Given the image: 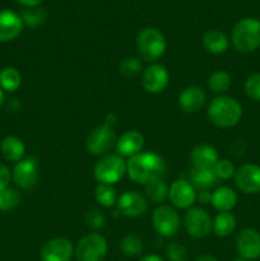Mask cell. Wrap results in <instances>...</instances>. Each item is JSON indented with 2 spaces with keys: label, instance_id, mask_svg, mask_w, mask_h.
<instances>
[{
  "label": "cell",
  "instance_id": "1",
  "mask_svg": "<svg viewBox=\"0 0 260 261\" xmlns=\"http://www.w3.org/2000/svg\"><path fill=\"white\" fill-rule=\"evenodd\" d=\"M126 172L130 180L135 184L145 185L153 180L163 178L166 173V163L163 158L155 153H139L129 158L126 162Z\"/></svg>",
  "mask_w": 260,
  "mask_h": 261
},
{
  "label": "cell",
  "instance_id": "2",
  "mask_svg": "<svg viewBox=\"0 0 260 261\" xmlns=\"http://www.w3.org/2000/svg\"><path fill=\"white\" fill-rule=\"evenodd\" d=\"M242 107L237 99L229 96H218L209 103L208 119L218 127H232L240 122Z\"/></svg>",
  "mask_w": 260,
  "mask_h": 261
},
{
  "label": "cell",
  "instance_id": "3",
  "mask_svg": "<svg viewBox=\"0 0 260 261\" xmlns=\"http://www.w3.org/2000/svg\"><path fill=\"white\" fill-rule=\"evenodd\" d=\"M231 40L239 53H254L260 47V20L251 17L240 19L232 30Z\"/></svg>",
  "mask_w": 260,
  "mask_h": 261
},
{
  "label": "cell",
  "instance_id": "4",
  "mask_svg": "<svg viewBox=\"0 0 260 261\" xmlns=\"http://www.w3.org/2000/svg\"><path fill=\"white\" fill-rule=\"evenodd\" d=\"M137 50L145 61H155L162 58L167 43L163 33L154 27H145L137 36Z\"/></svg>",
  "mask_w": 260,
  "mask_h": 261
},
{
  "label": "cell",
  "instance_id": "5",
  "mask_svg": "<svg viewBox=\"0 0 260 261\" xmlns=\"http://www.w3.org/2000/svg\"><path fill=\"white\" fill-rule=\"evenodd\" d=\"M126 172V162L119 154H106L94 166V177L99 184L114 185Z\"/></svg>",
  "mask_w": 260,
  "mask_h": 261
},
{
  "label": "cell",
  "instance_id": "6",
  "mask_svg": "<svg viewBox=\"0 0 260 261\" xmlns=\"http://www.w3.org/2000/svg\"><path fill=\"white\" fill-rule=\"evenodd\" d=\"M107 254V242L99 233H88L74 249L76 261H102Z\"/></svg>",
  "mask_w": 260,
  "mask_h": 261
},
{
  "label": "cell",
  "instance_id": "7",
  "mask_svg": "<svg viewBox=\"0 0 260 261\" xmlns=\"http://www.w3.org/2000/svg\"><path fill=\"white\" fill-rule=\"evenodd\" d=\"M114 144H116V133L106 124L94 127L86 140L87 150L93 155H106Z\"/></svg>",
  "mask_w": 260,
  "mask_h": 261
},
{
  "label": "cell",
  "instance_id": "8",
  "mask_svg": "<svg viewBox=\"0 0 260 261\" xmlns=\"http://www.w3.org/2000/svg\"><path fill=\"white\" fill-rule=\"evenodd\" d=\"M184 226L194 239H204L213 229V222L204 209L191 206L184 217Z\"/></svg>",
  "mask_w": 260,
  "mask_h": 261
},
{
  "label": "cell",
  "instance_id": "9",
  "mask_svg": "<svg viewBox=\"0 0 260 261\" xmlns=\"http://www.w3.org/2000/svg\"><path fill=\"white\" fill-rule=\"evenodd\" d=\"M152 222L155 231L163 237H172L180 229V217L177 212L168 205H160L152 214Z\"/></svg>",
  "mask_w": 260,
  "mask_h": 261
},
{
  "label": "cell",
  "instance_id": "10",
  "mask_svg": "<svg viewBox=\"0 0 260 261\" xmlns=\"http://www.w3.org/2000/svg\"><path fill=\"white\" fill-rule=\"evenodd\" d=\"M38 178V160L33 155L23 158L15 163L13 170V180L20 189H31Z\"/></svg>",
  "mask_w": 260,
  "mask_h": 261
},
{
  "label": "cell",
  "instance_id": "11",
  "mask_svg": "<svg viewBox=\"0 0 260 261\" xmlns=\"http://www.w3.org/2000/svg\"><path fill=\"white\" fill-rule=\"evenodd\" d=\"M235 184L245 194L254 195L260 193V167L252 163H246L235 172Z\"/></svg>",
  "mask_w": 260,
  "mask_h": 261
},
{
  "label": "cell",
  "instance_id": "12",
  "mask_svg": "<svg viewBox=\"0 0 260 261\" xmlns=\"http://www.w3.org/2000/svg\"><path fill=\"white\" fill-rule=\"evenodd\" d=\"M73 255V244L64 237L50 240L41 249V261H70Z\"/></svg>",
  "mask_w": 260,
  "mask_h": 261
},
{
  "label": "cell",
  "instance_id": "13",
  "mask_svg": "<svg viewBox=\"0 0 260 261\" xmlns=\"http://www.w3.org/2000/svg\"><path fill=\"white\" fill-rule=\"evenodd\" d=\"M236 249L240 257L256 260L260 257V233L254 228H245L237 234Z\"/></svg>",
  "mask_w": 260,
  "mask_h": 261
},
{
  "label": "cell",
  "instance_id": "14",
  "mask_svg": "<svg viewBox=\"0 0 260 261\" xmlns=\"http://www.w3.org/2000/svg\"><path fill=\"white\" fill-rule=\"evenodd\" d=\"M170 81L167 69L161 64H152L142 73V86L148 93L157 94L165 91Z\"/></svg>",
  "mask_w": 260,
  "mask_h": 261
},
{
  "label": "cell",
  "instance_id": "15",
  "mask_svg": "<svg viewBox=\"0 0 260 261\" xmlns=\"http://www.w3.org/2000/svg\"><path fill=\"white\" fill-rule=\"evenodd\" d=\"M168 199L180 209H189L196 200L195 188L186 180H176L168 188Z\"/></svg>",
  "mask_w": 260,
  "mask_h": 261
},
{
  "label": "cell",
  "instance_id": "16",
  "mask_svg": "<svg viewBox=\"0 0 260 261\" xmlns=\"http://www.w3.org/2000/svg\"><path fill=\"white\" fill-rule=\"evenodd\" d=\"M117 208L122 216L135 218L143 216L147 212L148 201L138 191H125L117 199Z\"/></svg>",
  "mask_w": 260,
  "mask_h": 261
},
{
  "label": "cell",
  "instance_id": "17",
  "mask_svg": "<svg viewBox=\"0 0 260 261\" xmlns=\"http://www.w3.org/2000/svg\"><path fill=\"white\" fill-rule=\"evenodd\" d=\"M24 23L22 17L13 10H0V42H8L22 33Z\"/></svg>",
  "mask_w": 260,
  "mask_h": 261
},
{
  "label": "cell",
  "instance_id": "18",
  "mask_svg": "<svg viewBox=\"0 0 260 261\" xmlns=\"http://www.w3.org/2000/svg\"><path fill=\"white\" fill-rule=\"evenodd\" d=\"M144 145V137L137 130L125 132L116 142V150L121 157H134L139 154Z\"/></svg>",
  "mask_w": 260,
  "mask_h": 261
},
{
  "label": "cell",
  "instance_id": "19",
  "mask_svg": "<svg viewBox=\"0 0 260 261\" xmlns=\"http://www.w3.org/2000/svg\"><path fill=\"white\" fill-rule=\"evenodd\" d=\"M205 93L198 86H189L178 96V106L186 114H195L203 107Z\"/></svg>",
  "mask_w": 260,
  "mask_h": 261
},
{
  "label": "cell",
  "instance_id": "20",
  "mask_svg": "<svg viewBox=\"0 0 260 261\" xmlns=\"http://www.w3.org/2000/svg\"><path fill=\"white\" fill-rule=\"evenodd\" d=\"M218 160V152L213 145L209 144L196 145L190 153V161L194 167L213 168Z\"/></svg>",
  "mask_w": 260,
  "mask_h": 261
},
{
  "label": "cell",
  "instance_id": "21",
  "mask_svg": "<svg viewBox=\"0 0 260 261\" xmlns=\"http://www.w3.org/2000/svg\"><path fill=\"white\" fill-rule=\"evenodd\" d=\"M201 42L204 48L213 55H221L228 50V38L218 30H211L204 33Z\"/></svg>",
  "mask_w": 260,
  "mask_h": 261
},
{
  "label": "cell",
  "instance_id": "22",
  "mask_svg": "<svg viewBox=\"0 0 260 261\" xmlns=\"http://www.w3.org/2000/svg\"><path fill=\"white\" fill-rule=\"evenodd\" d=\"M212 205L219 212H231L237 204V194L228 186L218 188L212 194Z\"/></svg>",
  "mask_w": 260,
  "mask_h": 261
},
{
  "label": "cell",
  "instance_id": "23",
  "mask_svg": "<svg viewBox=\"0 0 260 261\" xmlns=\"http://www.w3.org/2000/svg\"><path fill=\"white\" fill-rule=\"evenodd\" d=\"M0 150H2V154L5 160L9 161V162L17 163L24 157L25 145L19 138L10 135V137L3 139Z\"/></svg>",
  "mask_w": 260,
  "mask_h": 261
},
{
  "label": "cell",
  "instance_id": "24",
  "mask_svg": "<svg viewBox=\"0 0 260 261\" xmlns=\"http://www.w3.org/2000/svg\"><path fill=\"white\" fill-rule=\"evenodd\" d=\"M190 178L194 188H198L200 190H208L218 181L213 168L194 167V166L190 171Z\"/></svg>",
  "mask_w": 260,
  "mask_h": 261
},
{
  "label": "cell",
  "instance_id": "25",
  "mask_svg": "<svg viewBox=\"0 0 260 261\" xmlns=\"http://www.w3.org/2000/svg\"><path fill=\"white\" fill-rule=\"evenodd\" d=\"M236 228V217L231 212H221L213 222V232L218 237H227Z\"/></svg>",
  "mask_w": 260,
  "mask_h": 261
},
{
  "label": "cell",
  "instance_id": "26",
  "mask_svg": "<svg viewBox=\"0 0 260 261\" xmlns=\"http://www.w3.org/2000/svg\"><path fill=\"white\" fill-rule=\"evenodd\" d=\"M22 84V76L15 68L8 66L0 71V88L7 92H14Z\"/></svg>",
  "mask_w": 260,
  "mask_h": 261
},
{
  "label": "cell",
  "instance_id": "27",
  "mask_svg": "<svg viewBox=\"0 0 260 261\" xmlns=\"http://www.w3.org/2000/svg\"><path fill=\"white\" fill-rule=\"evenodd\" d=\"M231 87V75L224 70H216L209 75L208 88L213 93L221 94Z\"/></svg>",
  "mask_w": 260,
  "mask_h": 261
},
{
  "label": "cell",
  "instance_id": "28",
  "mask_svg": "<svg viewBox=\"0 0 260 261\" xmlns=\"http://www.w3.org/2000/svg\"><path fill=\"white\" fill-rule=\"evenodd\" d=\"M145 194L149 200L153 203H162L168 198V186L163 181V178H158V180H153L150 182L145 184Z\"/></svg>",
  "mask_w": 260,
  "mask_h": 261
},
{
  "label": "cell",
  "instance_id": "29",
  "mask_svg": "<svg viewBox=\"0 0 260 261\" xmlns=\"http://www.w3.org/2000/svg\"><path fill=\"white\" fill-rule=\"evenodd\" d=\"M94 196H96L97 203L105 208H111L117 203V194L112 185L99 184L94 190Z\"/></svg>",
  "mask_w": 260,
  "mask_h": 261
},
{
  "label": "cell",
  "instance_id": "30",
  "mask_svg": "<svg viewBox=\"0 0 260 261\" xmlns=\"http://www.w3.org/2000/svg\"><path fill=\"white\" fill-rule=\"evenodd\" d=\"M120 249L126 256H137L143 251V242L137 234H126L120 241Z\"/></svg>",
  "mask_w": 260,
  "mask_h": 261
},
{
  "label": "cell",
  "instance_id": "31",
  "mask_svg": "<svg viewBox=\"0 0 260 261\" xmlns=\"http://www.w3.org/2000/svg\"><path fill=\"white\" fill-rule=\"evenodd\" d=\"M22 19L23 23H24L25 25H28V27L37 28L45 23L46 14L41 8H27V9H24L22 12Z\"/></svg>",
  "mask_w": 260,
  "mask_h": 261
},
{
  "label": "cell",
  "instance_id": "32",
  "mask_svg": "<svg viewBox=\"0 0 260 261\" xmlns=\"http://www.w3.org/2000/svg\"><path fill=\"white\" fill-rule=\"evenodd\" d=\"M20 195L15 189L5 188L0 191V211L9 212L19 204Z\"/></svg>",
  "mask_w": 260,
  "mask_h": 261
},
{
  "label": "cell",
  "instance_id": "33",
  "mask_svg": "<svg viewBox=\"0 0 260 261\" xmlns=\"http://www.w3.org/2000/svg\"><path fill=\"white\" fill-rule=\"evenodd\" d=\"M245 93L252 101L260 102V73H254L245 81Z\"/></svg>",
  "mask_w": 260,
  "mask_h": 261
},
{
  "label": "cell",
  "instance_id": "34",
  "mask_svg": "<svg viewBox=\"0 0 260 261\" xmlns=\"http://www.w3.org/2000/svg\"><path fill=\"white\" fill-rule=\"evenodd\" d=\"M142 63L138 58H125L124 60H121L120 63V73L122 74L124 76H134L137 74H139L142 71Z\"/></svg>",
  "mask_w": 260,
  "mask_h": 261
},
{
  "label": "cell",
  "instance_id": "35",
  "mask_svg": "<svg viewBox=\"0 0 260 261\" xmlns=\"http://www.w3.org/2000/svg\"><path fill=\"white\" fill-rule=\"evenodd\" d=\"M213 171L218 180H228L235 176L236 168L229 160H218V162L214 165Z\"/></svg>",
  "mask_w": 260,
  "mask_h": 261
},
{
  "label": "cell",
  "instance_id": "36",
  "mask_svg": "<svg viewBox=\"0 0 260 261\" xmlns=\"http://www.w3.org/2000/svg\"><path fill=\"white\" fill-rule=\"evenodd\" d=\"M166 255H167L168 261H188V250L184 245L172 242L166 249Z\"/></svg>",
  "mask_w": 260,
  "mask_h": 261
},
{
  "label": "cell",
  "instance_id": "37",
  "mask_svg": "<svg viewBox=\"0 0 260 261\" xmlns=\"http://www.w3.org/2000/svg\"><path fill=\"white\" fill-rule=\"evenodd\" d=\"M86 223L93 229H102L106 224V218L98 209H92L86 213Z\"/></svg>",
  "mask_w": 260,
  "mask_h": 261
},
{
  "label": "cell",
  "instance_id": "38",
  "mask_svg": "<svg viewBox=\"0 0 260 261\" xmlns=\"http://www.w3.org/2000/svg\"><path fill=\"white\" fill-rule=\"evenodd\" d=\"M245 150H246V144H245L242 140H235L231 145V153L235 157L240 158L245 154Z\"/></svg>",
  "mask_w": 260,
  "mask_h": 261
},
{
  "label": "cell",
  "instance_id": "39",
  "mask_svg": "<svg viewBox=\"0 0 260 261\" xmlns=\"http://www.w3.org/2000/svg\"><path fill=\"white\" fill-rule=\"evenodd\" d=\"M10 181V172L4 165L0 163V191L8 188V184Z\"/></svg>",
  "mask_w": 260,
  "mask_h": 261
},
{
  "label": "cell",
  "instance_id": "40",
  "mask_svg": "<svg viewBox=\"0 0 260 261\" xmlns=\"http://www.w3.org/2000/svg\"><path fill=\"white\" fill-rule=\"evenodd\" d=\"M196 199H198L201 204H209L212 201V194L209 193V191L203 190L199 195H196Z\"/></svg>",
  "mask_w": 260,
  "mask_h": 261
},
{
  "label": "cell",
  "instance_id": "41",
  "mask_svg": "<svg viewBox=\"0 0 260 261\" xmlns=\"http://www.w3.org/2000/svg\"><path fill=\"white\" fill-rule=\"evenodd\" d=\"M20 5L27 8H32V7H37L38 4L43 2V0H17Z\"/></svg>",
  "mask_w": 260,
  "mask_h": 261
},
{
  "label": "cell",
  "instance_id": "42",
  "mask_svg": "<svg viewBox=\"0 0 260 261\" xmlns=\"http://www.w3.org/2000/svg\"><path fill=\"white\" fill-rule=\"evenodd\" d=\"M140 261H165V260H163L161 256H158V255L149 254V255H145V256H143Z\"/></svg>",
  "mask_w": 260,
  "mask_h": 261
},
{
  "label": "cell",
  "instance_id": "43",
  "mask_svg": "<svg viewBox=\"0 0 260 261\" xmlns=\"http://www.w3.org/2000/svg\"><path fill=\"white\" fill-rule=\"evenodd\" d=\"M115 121H116V116L114 114H109L106 116V122L105 124L109 125V126H112L115 124Z\"/></svg>",
  "mask_w": 260,
  "mask_h": 261
},
{
  "label": "cell",
  "instance_id": "44",
  "mask_svg": "<svg viewBox=\"0 0 260 261\" xmlns=\"http://www.w3.org/2000/svg\"><path fill=\"white\" fill-rule=\"evenodd\" d=\"M196 261H218L216 259L214 256H212V255H201V256H199Z\"/></svg>",
  "mask_w": 260,
  "mask_h": 261
},
{
  "label": "cell",
  "instance_id": "45",
  "mask_svg": "<svg viewBox=\"0 0 260 261\" xmlns=\"http://www.w3.org/2000/svg\"><path fill=\"white\" fill-rule=\"evenodd\" d=\"M3 102H4V92H3V89L0 88V107H2Z\"/></svg>",
  "mask_w": 260,
  "mask_h": 261
},
{
  "label": "cell",
  "instance_id": "46",
  "mask_svg": "<svg viewBox=\"0 0 260 261\" xmlns=\"http://www.w3.org/2000/svg\"><path fill=\"white\" fill-rule=\"evenodd\" d=\"M232 261H246V260L242 259V257H236V259H233Z\"/></svg>",
  "mask_w": 260,
  "mask_h": 261
}]
</instances>
